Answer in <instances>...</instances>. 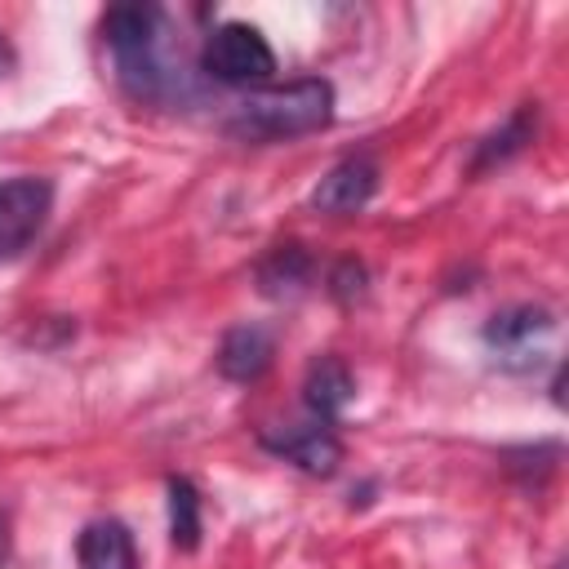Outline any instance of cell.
<instances>
[{
  "label": "cell",
  "instance_id": "cell-1",
  "mask_svg": "<svg viewBox=\"0 0 569 569\" xmlns=\"http://www.w3.org/2000/svg\"><path fill=\"white\" fill-rule=\"evenodd\" d=\"M102 31H107V44L116 53L120 84L138 102H182L191 93L182 58H173L164 49V36H169L164 9H156V4H120V9L107 13Z\"/></svg>",
  "mask_w": 569,
  "mask_h": 569
},
{
  "label": "cell",
  "instance_id": "cell-2",
  "mask_svg": "<svg viewBox=\"0 0 569 569\" xmlns=\"http://www.w3.org/2000/svg\"><path fill=\"white\" fill-rule=\"evenodd\" d=\"M333 120V84L329 80H289V84H271L249 93L231 120L227 133L240 142H289L302 133H316Z\"/></svg>",
  "mask_w": 569,
  "mask_h": 569
},
{
  "label": "cell",
  "instance_id": "cell-3",
  "mask_svg": "<svg viewBox=\"0 0 569 569\" xmlns=\"http://www.w3.org/2000/svg\"><path fill=\"white\" fill-rule=\"evenodd\" d=\"M200 67L222 84H262L276 71V53L267 36L249 22H218L204 40Z\"/></svg>",
  "mask_w": 569,
  "mask_h": 569
},
{
  "label": "cell",
  "instance_id": "cell-4",
  "mask_svg": "<svg viewBox=\"0 0 569 569\" xmlns=\"http://www.w3.org/2000/svg\"><path fill=\"white\" fill-rule=\"evenodd\" d=\"M49 204H53L49 178L18 173V178L0 182V262L18 258L40 236V227L49 218Z\"/></svg>",
  "mask_w": 569,
  "mask_h": 569
},
{
  "label": "cell",
  "instance_id": "cell-5",
  "mask_svg": "<svg viewBox=\"0 0 569 569\" xmlns=\"http://www.w3.org/2000/svg\"><path fill=\"white\" fill-rule=\"evenodd\" d=\"M262 449L293 462L298 471L307 476H333L338 462H342V445L333 436V427L325 422H293V427H267L262 436Z\"/></svg>",
  "mask_w": 569,
  "mask_h": 569
},
{
  "label": "cell",
  "instance_id": "cell-6",
  "mask_svg": "<svg viewBox=\"0 0 569 569\" xmlns=\"http://www.w3.org/2000/svg\"><path fill=\"white\" fill-rule=\"evenodd\" d=\"M378 191V164L369 156H347L338 160L311 191V209L316 213H329V218H342V213H356L373 200Z\"/></svg>",
  "mask_w": 569,
  "mask_h": 569
},
{
  "label": "cell",
  "instance_id": "cell-7",
  "mask_svg": "<svg viewBox=\"0 0 569 569\" xmlns=\"http://www.w3.org/2000/svg\"><path fill=\"white\" fill-rule=\"evenodd\" d=\"M271 356H276V342L262 325H236L218 347V373L231 382H258L271 369Z\"/></svg>",
  "mask_w": 569,
  "mask_h": 569
},
{
  "label": "cell",
  "instance_id": "cell-8",
  "mask_svg": "<svg viewBox=\"0 0 569 569\" xmlns=\"http://www.w3.org/2000/svg\"><path fill=\"white\" fill-rule=\"evenodd\" d=\"M356 396V382H351V369L338 360V356H320L311 369H307V382H302V400L311 409L316 422L333 427L338 413L351 405Z\"/></svg>",
  "mask_w": 569,
  "mask_h": 569
},
{
  "label": "cell",
  "instance_id": "cell-9",
  "mask_svg": "<svg viewBox=\"0 0 569 569\" xmlns=\"http://www.w3.org/2000/svg\"><path fill=\"white\" fill-rule=\"evenodd\" d=\"M551 311H542V307H507V311H498L489 325H485V342L498 351V356H529L533 351V338H542V333H551Z\"/></svg>",
  "mask_w": 569,
  "mask_h": 569
},
{
  "label": "cell",
  "instance_id": "cell-10",
  "mask_svg": "<svg viewBox=\"0 0 569 569\" xmlns=\"http://www.w3.org/2000/svg\"><path fill=\"white\" fill-rule=\"evenodd\" d=\"M80 569H138V551H133V533L120 520H93L80 529L76 542Z\"/></svg>",
  "mask_w": 569,
  "mask_h": 569
},
{
  "label": "cell",
  "instance_id": "cell-11",
  "mask_svg": "<svg viewBox=\"0 0 569 569\" xmlns=\"http://www.w3.org/2000/svg\"><path fill=\"white\" fill-rule=\"evenodd\" d=\"M311 271H316V262H311V253L302 244H276L258 262V289L267 298H293V293H302L311 284Z\"/></svg>",
  "mask_w": 569,
  "mask_h": 569
},
{
  "label": "cell",
  "instance_id": "cell-12",
  "mask_svg": "<svg viewBox=\"0 0 569 569\" xmlns=\"http://www.w3.org/2000/svg\"><path fill=\"white\" fill-rule=\"evenodd\" d=\"M533 129H538V107H520L498 133H489L485 142H480V151H476V160H471V169L480 173V169H489V164H502V160H511L525 142H533Z\"/></svg>",
  "mask_w": 569,
  "mask_h": 569
},
{
  "label": "cell",
  "instance_id": "cell-13",
  "mask_svg": "<svg viewBox=\"0 0 569 569\" xmlns=\"http://www.w3.org/2000/svg\"><path fill=\"white\" fill-rule=\"evenodd\" d=\"M169 538L178 551H196L200 542V493L187 476L169 480Z\"/></svg>",
  "mask_w": 569,
  "mask_h": 569
},
{
  "label": "cell",
  "instance_id": "cell-14",
  "mask_svg": "<svg viewBox=\"0 0 569 569\" xmlns=\"http://www.w3.org/2000/svg\"><path fill=\"white\" fill-rule=\"evenodd\" d=\"M329 284H333L338 298H356L360 284H365V267L360 262H338V271L329 276Z\"/></svg>",
  "mask_w": 569,
  "mask_h": 569
},
{
  "label": "cell",
  "instance_id": "cell-15",
  "mask_svg": "<svg viewBox=\"0 0 569 569\" xmlns=\"http://www.w3.org/2000/svg\"><path fill=\"white\" fill-rule=\"evenodd\" d=\"M4 556H9V525H4V516H0V565H4Z\"/></svg>",
  "mask_w": 569,
  "mask_h": 569
},
{
  "label": "cell",
  "instance_id": "cell-16",
  "mask_svg": "<svg viewBox=\"0 0 569 569\" xmlns=\"http://www.w3.org/2000/svg\"><path fill=\"white\" fill-rule=\"evenodd\" d=\"M9 67V44H4V36H0V71Z\"/></svg>",
  "mask_w": 569,
  "mask_h": 569
}]
</instances>
